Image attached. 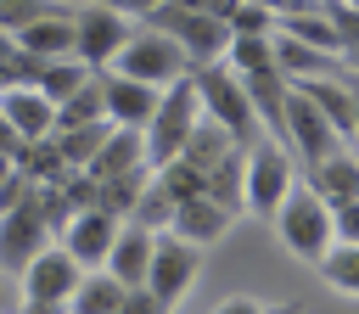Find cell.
<instances>
[{
  "label": "cell",
  "instance_id": "obj_1",
  "mask_svg": "<svg viewBox=\"0 0 359 314\" xmlns=\"http://www.w3.org/2000/svg\"><path fill=\"white\" fill-rule=\"evenodd\" d=\"M275 230H280V241H286L292 258L320 264V258L337 247V207H331L309 179H297V185L286 191L280 213H275Z\"/></svg>",
  "mask_w": 359,
  "mask_h": 314
},
{
  "label": "cell",
  "instance_id": "obj_2",
  "mask_svg": "<svg viewBox=\"0 0 359 314\" xmlns=\"http://www.w3.org/2000/svg\"><path fill=\"white\" fill-rule=\"evenodd\" d=\"M191 78H196V95H202V118H213L236 146H252L264 118H258L247 84H241V73L230 62H202V67H191Z\"/></svg>",
  "mask_w": 359,
  "mask_h": 314
},
{
  "label": "cell",
  "instance_id": "obj_3",
  "mask_svg": "<svg viewBox=\"0 0 359 314\" xmlns=\"http://www.w3.org/2000/svg\"><path fill=\"white\" fill-rule=\"evenodd\" d=\"M146 28H163L168 39H180V50L191 56V67H202V62H224V50H230V39H236L224 17L196 11V6H180V0L151 6V11H146Z\"/></svg>",
  "mask_w": 359,
  "mask_h": 314
},
{
  "label": "cell",
  "instance_id": "obj_4",
  "mask_svg": "<svg viewBox=\"0 0 359 314\" xmlns=\"http://www.w3.org/2000/svg\"><path fill=\"white\" fill-rule=\"evenodd\" d=\"M196 123H202V95H196V78L185 73V78H174V84L163 90V101H157V112H151V123H146V163H151V168L174 163V157L185 151V140H191Z\"/></svg>",
  "mask_w": 359,
  "mask_h": 314
},
{
  "label": "cell",
  "instance_id": "obj_5",
  "mask_svg": "<svg viewBox=\"0 0 359 314\" xmlns=\"http://www.w3.org/2000/svg\"><path fill=\"white\" fill-rule=\"evenodd\" d=\"M118 73H129V78H140V84H157V90H168L174 78H185L191 73V56L180 50V39H168L163 28H146V34H129V45L118 50V62H112Z\"/></svg>",
  "mask_w": 359,
  "mask_h": 314
},
{
  "label": "cell",
  "instance_id": "obj_6",
  "mask_svg": "<svg viewBox=\"0 0 359 314\" xmlns=\"http://www.w3.org/2000/svg\"><path fill=\"white\" fill-rule=\"evenodd\" d=\"M129 17L123 11H112V6H79L73 11V56L90 67V73H101V67H112L118 62V50L129 45Z\"/></svg>",
  "mask_w": 359,
  "mask_h": 314
},
{
  "label": "cell",
  "instance_id": "obj_7",
  "mask_svg": "<svg viewBox=\"0 0 359 314\" xmlns=\"http://www.w3.org/2000/svg\"><path fill=\"white\" fill-rule=\"evenodd\" d=\"M292 185H297V174H292L286 146H275V140H264V135H258V140L247 146V213L275 219Z\"/></svg>",
  "mask_w": 359,
  "mask_h": 314
},
{
  "label": "cell",
  "instance_id": "obj_8",
  "mask_svg": "<svg viewBox=\"0 0 359 314\" xmlns=\"http://www.w3.org/2000/svg\"><path fill=\"white\" fill-rule=\"evenodd\" d=\"M196 269H202V247H196V241H185V235H174V230H157L151 269H146V292H151L163 308H174V303L191 292Z\"/></svg>",
  "mask_w": 359,
  "mask_h": 314
},
{
  "label": "cell",
  "instance_id": "obj_9",
  "mask_svg": "<svg viewBox=\"0 0 359 314\" xmlns=\"http://www.w3.org/2000/svg\"><path fill=\"white\" fill-rule=\"evenodd\" d=\"M45 241H50V219H45V202H39V185H34L28 202H17V207L0 213V269L6 275H22L28 258Z\"/></svg>",
  "mask_w": 359,
  "mask_h": 314
},
{
  "label": "cell",
  "instance_id": "obj_10",
  "mask_svg": "<svg viewBox=\"0 0 359 314\" xmlns=\"http://www.w3.org/2000/svg\"><path fill=\"white\" fill-rule=\"evenodd\" d=\"M286 146L303 157V168H314V163H325L331 151H342V135L331 129V118L292 84V95H286Z\"/></svg>",
  "mask_w": 359,
  "mask_h": 314
},
{
  "label": "cell",
  "instance_id": "obj_11",
  "mask_svg": "<svg viewBox=\"0 0 359 314\" xmlns=\"http://www.w3.org/2000/svg\"><path fill=\"white\" fill-rule=\"evenodd\" d=\"M22 280V297H45V303H67L73 297V286L84 280V264L67 252V247H56V241H45L34 258H28V269L17 275Z\"/></svg>",
  "mask_w": 359,
  "mask_h": 314
},
{
  "label": "cell",
  "instance_id": "obj_12",
  "mask_svg": "<svg viewBox=\"0 0 359 314\" xmlns=\"http://www.w3.org/2000/svg\"><path fill=\"white\" fill-rule=\"evenodd\" d=\"M118 230H123L118 213H107V207H79V213L67 219V230H62V247H67L84 269H107V252H112Z\"/></svg>",
  "mask_w": 359,
  "mask_h": 314
},
{
  "label": "cell",
  "instance_id": "obj_13",
  "mask_svg": "<svg viewBox=\"0 0 359 314\" xmlns=\"http://www.w3.org/2000/svg\"><path fill=\"white\" fill-rule=\"evenodd\" d=\"M101 90H107V118L129 123V129H146L151 112H157V101H163L157 84H140V78H129L118 67H101Z\"/></svg>",
  "mask_w": 359,
  "mask_h": 314
},
{
  "label": "cell",
  "instance_id": "obj_14",
  "mask_svg": "<svg viewBox=\"0 0 359 314\" xmlns=\"http://www.w3.org/2000/svg\"><path fill=\"white\" fill-rule=\"evenodd\" d=\"M0 112L11 118V129L22 135V140H45V135H56V101L39 90V84H6L0 90Z\"/></svg>",
  "mask_w": 359,
  "mask_h": 314
},
{
  "label": "cell",
  "instance_id": "obj_15",
  "mask_svg": "<svg viewBox=\"0 0 359 314\" xmlns=\"http://www.w3.org/2000/svg\"><path fill=\"white\" fill-rule=\"evenodd\" d=\"M135 168H151L146 163V129H129V123H112L107 146L90 157V179H118V174H135Z\"/></svg>",
  "mask_w": 359,
  "mask_h": 314
},
{
  "label": "cell",
  "instance_id": "obj_16",
  "mask_svg": "<svg viewBox=\"0 0 359 314\" xmlns=\"http://www.w3.org/2000/svg\"><path fill=\"white\" fill-rule=\"evenodd\" d=\"M325 118H331V129L342 135V140H359V112H353V84H342V78H292Z\"/></svg>",
  "mask_w": 359,
  "mask_h": 314
},
{
  "label": "cell",
  "instance_id": "obj_17",
  "mask_svg": "<svg viewBox=\"0 0 359 314\" xmlns=\"http://www.w3.org/2000/svg\"><path fill=\"white\" fill-rule=\"evenodd\" d=\"M230 219H236V213L202 191V196H185V202L174 207V224H168V230L185 235V241H196V247H208V241H219V235L230 230Z\"/></svg>",
  "mask_w": 359,
  "mask_h": 314
},
{
  "label": "cell",
  "instance_id": "obj_18",
  "mask_svg": "<svg viewBox=\"0 0 359 314\" xmlns=\"http://www.w3.org/2000/svg\"><path fill=\"white\" fill-rule=\"evenodd\" d=\"M151 247H157V230H146V224H129V219H123V230H118V241H112V252H107V269H112L123 286H146Z\"/></svg>",
  "mask_w": 359,
  "mask_h": 314
},
{
  "label": "cell",
  "instance_id": "obj_19",
  "mask_svg": "<svg viewBox=\"0 0 359 314\" xmlns=\"http://www.w3.org/2000/svg\"><path fill=\"white\" fill-rule=\"evenodd\" d=\"M17 50L34 56V62H56V56H73V11H56V17H39L17 34Z\"/></svg>",
  "mask_w": 359,
  "mask_h": 314
},
{
  "label": "cell",
  "instance_id": "obj_20",
  "mask_svg": "<svg viewBox=\"0 0 359 314\" xmlns=\"http://www.w3.org/2000/svg\"><path fill=\"white\" fill-rule=\"evenodd\" d=\"M241 84H247L258 118H264L275 135H286V95H292V78L280 73V62H275V67H258V73H241Z\"/></svg>",
  "mask_w": 359,
  "mask_h": 314
},
{
  "label": "cell",
  "instance_id": "obj_21",
  "mask_svg": "<svg viewBox=\"0 0 359 314\" xmlns=\"http://www.w3.org/2000/svg\"><path fill=\"white\" fill-rule=\"evenodd\" d=\"M129 297V286L112 275V269H84V280L73 286L67 297V314H118Z\"/></svg>",
  "mask_w": 359,
  "mask_h": 314
},
{
  "label": "cell",
  "instance_id": "obj_22",
  "mask_svg": "<svg viewBox=\"0 0 359 314\" xmlns=\"http://www.w3.org/2000/svg\"><path fill=\"white\" fill-rule=\"evenodd\" d=\"M309 185L331 202V207H342V202H353L359 196V157H348V151H331L325 163H314L309 168Z\"/></svg>",
  "mask_w": 359,
  "mask_h": 314
},
{
  "label": "cell",
  "instance_id": "obj_23",
  "mask_svg": "<svg viewBox=\"0 0 359 314\" xmlns=\"http://www.w3.org/2000/svg\"><path fill=\"white\" fill-rule=\"evenodd\" d=\"M275 62H280L286 78H325V73L337 78V56L320 50V45H303L292 34H275Z\"/></svg>",
  "mask_w": 359,
  "mask_h": 314
},
{
  "label": "cell",
  "instance_id": "obj_24",
  "mask_svg": "<svg viewBox=\"0 0 359 314\" xmlns=\"http://www.w3.org/2000/svg\"><path fill=\"white\" fill-rule=\"evenodd\" d=\"M208 196L224 202L230 213L247 207V146H236L230 157H219V163L208 168Z\"/></svg>",
  "mask_w": 359,
  "mask_h": 314
},
{
  "label": "cell",
  "instance_id": "obj_25",
  "mask_svg": "<svg viewBox=\"0 0 359 314\" xmlns=\"http://www.w3.org/2000/svg\"><path fill=\"white\" fill-rule=\"evenodd\" d=\"M107 118V90H101V73H90L67 101H56V129H73V123H95Z\"/></svg>",
  "mask_w": 359,
  "mask_h": 314
},
{
  "label": "cell",
  "instance_id": "obj_26",
  "mask_svg": "<svg viewBox=\"0 0 359 314\" xmlns=\"http://www.w3.org/2000/svg\"><path fill=\"white\" fill-rule=\"evenodd\" d=\"M112 135V118H95V123H73V129H56V146L67 157V168H90V157L107 146Z\"/></svg>",
  "mask_w": 359,
  "mask_h": 314
},
{
  "label": "cell",
  "instance_id": "obj_27",
  "mask_svg": "<svg viewBox=\"0 0 359 314\" xmlns=\"http://www.w3.org/2000/svg\"><path fill=\"white\" fill-rule=\"evenodd\" d=\"M280 34H292V39H303V45H320V50H331V56H348L342 28L331 22V11H325V17H314V11H292V17L280 22Z\"/></svg>",
  "mask_w": 359,
  "mask_h": 314
},
{
  "label": "cell",
  "instance_id": "obj_28",
  "mask_svg": "<svg viewBox=\"0 0 359 314\" xmlns=\"http://www.w3.org/2000/svg\"><path fill=\"white\" fill-rule=\"evenodd\" d=\"M84 78H90V67H84L79 56H56V62H34V78H28V84H39L50 101H67Z\"/></svg>",
  "mask_w": 359,
  "mask_h": 314
},
{
  "label": "cell",
  "instance_id": "obj_29",
  "mask_svg": "<svg viewBox=\"0 0 359 314\" xmlns=\"http://www.w3.org/2000/svg\"><path fill=\"white\" fill-rule=\"evenodd\" d=\"M146 179H151V168H135V174H118V179H95V207H107V213L129 219V207L140 202Z\"/></svg>",
  "mask_w": 359,
  "mask_h": 314
},
{
  "label": "cell",
  "instance_id": "obj_30",
  "mask_svg": "<svg viewBox=\"0 0 359 314\" xmlns=\"http://www.w3.org/2000/svg\"><path fill=\"white\" fill-rule=\"evenodd\" d=\"M174 207H180V202H174V196H168V185L151 174V179H146V191H140V202L129 207V224H146V230H168V224H174Z\"/></svg>",
  "mask_w": 359,
  "mask_h": 314
},
{
  "label": "cell",
  "instance_id": "obj_31",
  "mask_svg": "<svg viewBox=\"0 0 359 314\" xmlns=\"http://www.w3.org/2000/svg\"><path fill=\"white\" fill-rule=\"evenodd\" d=\"M320 275H325L337 292L359 297V241H337V247L320 258Z\"/></svg>",
  "mask_w": 359,
  "mask_h": 314
},
{
  "label": "cell",
  "instance_id": "obj_32",
  "mask_svg": "<svg viewBox=\"0 0 359 314\" xmlns=\"http://www.w3.org/2000/svg\"><path fill=\"white\" fill-rule=\"evenodd\" d=\"M224 62H230L236 73L275 67V39H269V34H236V39H230V50H224Z\"/></svg>",
  "mask_w": 359,
  "mask_h": 314
},
{
  "label": "cell",
  "instance_id": "obj_33",
  "mask_svg": "<svg viewBox=\"0 0 359 314\" xmlns=\"http://www.w3.org/2000/svg\"><path fill=\"white\" fill-rule=\"evenodd\" d=\"M56 11H67V6H56V0H0V28L6 34H22L28 22L56 17Z\"/></svg>",
  "mask_w": 359,
  "mask_h": 314
},
{
  "label": "cell",
  "instance_id": "obj_34",
  "mask_svg": "<svg viewBox=\"0 0 359 314\" xmlns=\"http://www.w3.org/2000/svg\"><path fill=\"white\" fill-rule=\"evenodd\" d=\"M230 34H269V6H264V0H236Z\"/></svg>",
  "mask_w": 359,
  "mask_h": 314
},
{
  "label": "cell",
  "instance_id": "obj_35",
  "mask_svg": "<svg viewBox=\"0 0 359 314\" xmlns=\"http://www.w3.org/2000/svg\"><path fill=\"white\" fill-rule=\"evenodd\" d=\"M118 314H168V308H163L146 286H129V297H123V308H118Z\"/></svg>",
  "mask_w": 359,
  "mask_h": 314
},
{
  "label": "cell",
  "instance_id": "obj_36",
  "mask_svg": "<svg viewBox=\"0 0 359 314\" xmlns=\"http://www.w3.org/2000/svg\"><path fill=\"white\" fill-rule=\"evenodd\" d=\"M337 241H359V196L337 207Z\"/></svg>",
  "mask_w": 359,
  "mask_h": 314
},
{
  "label": "cell",
  "instance_id": "obj_37",
  "mask_svg": "<svg viewBox=\"0 0 359 314\" xmlns=\"http://www.w3.org/2000/svg\"><path fill=\"white\" fill-rule=\"evenodd\" d=\"M213 314H275V308H264V303H252V297H224Z\"/></svg>",
  "mask_w": 359,
  "mask_h": 314
},
{
  "label": "cell",
  "instance_id": "obj_38",
  "mask_svg": "<svg viewBox=\"0 0 359 314\" xmlns=\"http://www.w3.org/2000/svg\"><path fill=\"white\" fill-rule=\"evenodd\" d=\"M22 146H28V140H22V135L11 129V118L0 112V151H11V157H22Z\"/></svg>",
  "mask_w": 359,
  "mask_h": 314
},
{
  "label": "cell",
  "instance_id": "obj_39",
  "mask_svg": "<svg viewBox=\"0 0 359 314\" xmlns=\"http://www.w3.org/2000/svg\"><path fill=\"white\" fill-rule=\"evenodd\" d=\"M101 6H112V11H123V17H146V11L163 6V0H101Z\"/></svg>",
  "mask_w": 359,
  "mask_h": 314
},
{
  "label": "cell",
  "instance_id": "obj_40",
  "mask_svg": "<svg viewBox=\"0 0 359 314\" xmlns=\"http://www.w3.org/2000/svg\"><path fill=\"white\" fill-rule=\"evenodd\" d=\"M22 314H67V303H45V297H22Z\"/></svg>",
  "mask_w": 359,
  "mask_h": 314
},
{
  "label": "cell",
  "instance_id": "obj_41",
  "mask_svg": "<svg viewBox=\"0 0 359 314\" xmlns=\"http://www.w3.org/2000/svg\"><path fill=\"white\" fill-rule=\"evenodd\" d=\"M11 308H17V286H11L6 269H0V314H11Z\"/></svg>",
  "mask_w": 359,
  "mask_h": 314
},
{
  "label": "cell",
  "instance_id": "obj_42",
  "mask_svg": "<svg viewBox=\"0 0 359 314\" xmlns=\"http://www.w3.org/2000/svg\"><path fill=\"white\" fill-rule=\"evenodd\" d=\"M0 62H17V34L0 28Z\"/></svg>",
  "mask_w": 359,
  "mask_h": 314
},
{
  "label": "cell",
  "instance_id": "obj_43",
  "mask_svg": "<svg viewBox=\"0 0 359 314\" xmlns=\"http://www.w3.org/2000/svg\"><path fill=\"white\" fill-rule=\"evenodd\" d=\"M11 174H17V157H11V151H0V185H6Z\"/></svg>",
  "mask_w": 359,
  "mask_h": 314
},
{
  "label": "cell",
  "instance_id": "obj_44",
  "mask_svg": "<svg viewBox=\"0 0 359 314\" xmlns=\"http://www.w3.org/2000/svg\"><path fill=\"white\" fill-rule=\"evenodd\" d=\"M348 62H353V73H359V50H348Z\"/></svg>",
  "mask_w": 359,
  "mask_h": 314
},
{
  "label": "cell",
  "instance_id": "obj_45",
  "mask_svg": "<svg viewBox=\"0 0 359 314\" xmlns=\"http://www.w3.org/2000/svg\"><path fill=\"white\" fill-rule=\"evenodd\" d=\"M353 112H359V90H353Z\"/></svg>",
  "mask_w": 359,
  "mask_h": 314
},
{
  "label": "cell",
  "instance_id": "obj_46",
  "mask_svg": "<svg viewBox=\"0 0 359 314\" xmlns=\"http://www.w3.org/2000/svg\"><path fill=\"white\" fill-rule=\"evenodd\" d=\"M348 6H359V0H348Z\"/></svg>",
  "mask_w": 359,
  "mask_h": 314
}]
</instances>
